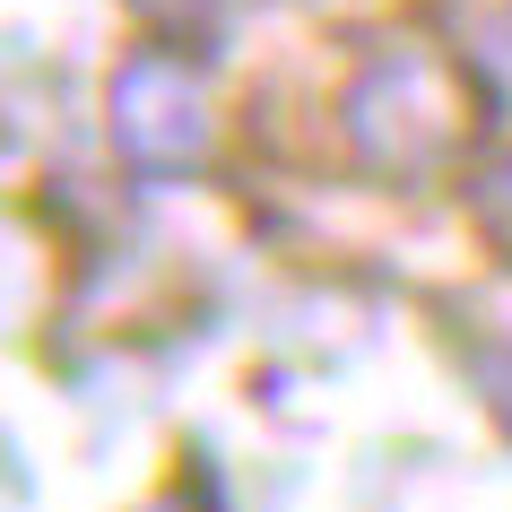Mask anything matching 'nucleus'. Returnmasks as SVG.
I'll use <instances>...</instances> for the list:
<instances>
[{
    "instance_id": "1",
    "label": "nucleus",
    "mask_w": 512,
    "mask_h": 512,
    "mask_svg": "<svg viewBox=\"0 0 512 512\" xmlns=\"http://www.w3.org/2000/svg\"><path fill=\"white\" fill-rule=\"evenodd\" d=\"M122 139H131L148 165H165V157H191L200 148V105H191V87L174 79V70H131L122 79Z\"/></svg>"
}]
</instances>
